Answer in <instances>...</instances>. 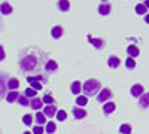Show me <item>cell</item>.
Here are the masks:
<instances>
[{
    "instance_id": "obj_28",
    "label": "cell",
    "mask_w": 149,
    "mask_h": 134,
    "mask_svg": "<svg viewBox=\"0 0 149 134\" xmlns=\"http://www.w3.org/2000/svg\"><path fill=\"white\" fill-rule=\"evenodd\" d=\"M36 90H33V88H27L26 90V97H27V99H34V97H36Z\"/></svg>"
},
{
    "instance_id": "obj_29",
    "label": "cell",
    "mask_w": 149,
    "mask_h": 134,
    "mask_svg": "<svg viewBox=\"0 0 149 134\" xmlns=\"http://www.w3.org/2000/svg\"><path fill=\"white\" fill-rule=\"evenodd\" d=\"M66 118H67L66 110H58V112H57V119H58V121H64Z\"/></svg>"
},
{
    "instance_id": "obj_6",
    "label": "cell",
    "mask_w": 149,
    "mask_h": 134,
    "mask_svg": "<svg viewBox=\"0 0 149 134\" xmlns=\"http://www.w3.org/2000/svg\"><path fill=\"white\" fill-rule=\"evenodd\" d=\"M131 95L133 97H142L143 95V87L140 83H136L131 87Z\"/></svg>"
},
{
    "instance_id": "obj_8",
    "label": "cell",
    "mask_w": 149,
    "mask_h": 134,
    "mask_svg": "<svg viewBox=\"0 0 149 134\" xmlns=\"http://www.w3.org/2000/svg\"><path fill=\"white\" fill-rule=\"evenodd\" d=\"M88 40H90V43H93L97 48V49H103V48H104V42L102 39H95V37H93V36L88 34Z\"/></svg>"
},
{
    "instance_id": "obj_38",
    "label": "cell",
    "mask_w": 149,
    "mask_h": 134,
    "mask_svg": "<svg viewBox=\"0 0 149 134\" xmlns=\"http://www.w3.org/2000/svg\"><path fill=\"white\" fill-rule=\"evenodd\" d=\"M24 134H31V133H29V131H27V133H24Z\"/></svg>"
},
{
    "instance_id": "obj_14",
    "label": "cell",
    "mask_w": 149,
    "mask_h": 134,
    "mask_svg": "<svg viewBox=\"0 0 149 134\" xmlns=\"http://www.w3.org/2000/svg\"><path fill=\"white\" fill-rule=\"evenodd\" d=\"M81 90H82V85L76 81V82H73L72 85H70V91L74 94V95H79V92H81Z\"/></svg>"
},
{
    "instance_id": "obj_39",
    "label": "cell",
    "mask_w": 149,
    "mask_h": 134,
    "mask_svg": "<svg viewBox=\"0 0 149 134\" xmlns=\"http://www.w3.org/2000/svg\"><path fill=\"white\" fill-rule=\"evenodd\" d=\"M102 2H107V0H102Z\"/></svg>"
},
{
    "instance_id": "obj_35",
    "label": "cell",
    "mask_w": 149,
    "mask_h": 134,
    "mask_svg": "<svg viewBox=\"0 0 149 134\" xmlns=\"http://www.w3.org/2000/svg\"><path fill=\"white\" fill-rule=\"evenodd\" d=\"M5 60V51H3V46L0 45V61H3Z\"/></svg>"
},
{
    "instance_id": "obj_20",
    "label": "cell",
    "mask_w": 149,
    "mask_h": 134,
    "mask_svg": "<svg viewBox=\"0 0 149 134\" xmlns=\"http://www.w3.org/2000/svg\"><path fill=\"white\" fill-rule=\"evenodd\" d=\"M58 8H60V10L67 12V10L70 9V3H69V0H58Z\"/></svg>"
},
{
    "instance_id": "obj_37",
    "label": "cell",
    "mask_w": 149,
    "mask_h": 134,
    "mask_svg": "<svg viewBox=\"0 0 149 134\" xmlns=\"http://www.w3.org/2000/svg\"><path fill=\"white\" fill-rule=\"evenodd\" d=\"M145 21H146V22H148V24H149V14H148V15H146V17H145Z\"/></svg>"
},
{
    "instance_id": "obj_1",
    "label": "cell",
    "mask_w": 149,
    "mask_h": 134,
    "mask_svg": "<svg viewBox=\"0 0 149 134\" xmlns=\"http://www.w3.org/2000/svg\"><path fill=\"white\" fill-rule=\"evenodd\" d=\"M100 88H102V85H100V82H98L97 79H90V81H86L82 85V91H84L86 99H88V97L95 95L98 91H100Z\"/></svg>"
},
{
    "instance_id": "obj_7",
    "label": "cell",
    "mask_w": 149,
    "mask_h": 134,
    "mask_svg": "<svg viewBox=\"0 0 149 134\" xmlns=\"http://www.w3.org/2000/svg\"><path fill=\"white\" fill-rule=\"evenodd\" d=\"M73 115H74V118H76V119H82V118L86 116V110H85V109H82V107L74 106L73 107Z\"/></svg>"
},
{
    "instance_id": "obj_36",
    "label": "cell",
    "mask_w": 149,
    "mask_h": 134,
    "mask_svg": "<svg viewBox=\"0 0 149 134\" xmlns=\"http://www.w3.org/2000/svg\"><path fill=\"white\" fill-rule=\"evenodd\" d=\"M143 6H145L146 9H149V0H145V3H143Z\"/></svg>"
},
{
    "instance_id": "obj_25",
    "label": "cell",
    "mask_w": 149,
    "mask_h": 134,
    "mask_svg": "<svg viewBox=\"0 0 149 134\" xmlns=\"http://www.w3.org/2000/svg\"><path fill=\"white\" fill-rule=\"evenodd\" d=\"M17 100H18V103H19L21 106H29V104H30V100L27 99L26 95H18Z\"/></svg>"
},
{
    "instance_id": "obj_27",
    "label": "cell",
    "mask_w": 149,
    "mask_h": 134,
    "mask_svg": "<svg viewBox=\"0 0 149 134\" xmlns=\"http://www.w3.org/2000/svg\"><path fill=\"white\" fill-rule=\"evenodd\" d=\"M46 133H49V134H52L55 130H57V125L54 124V122H46Z\"/></svg>"
},
{
    "instance_id": "obj_21",
    "label": "cell",
    "mask_w": 149,
    "mask_h": 134,
    "mask_svg": "<svg viewBox=\"0 0 149 134\" xmlns=\"http://www.w3.org/2000/svg\"><path fill=\"white\" fill-rule=\"evenodd\" d=\"M6 92V82H5V76L0 75V99L5 95Z\"/></svg>"
},
{
    "instance_id": "obj_19",
    "label": "cell",
    "mask_w": 149,
    "mask_h": 134,
    "mask_svg": "<svg viewBox=\"0 0 149 134\" xmlns=\"http://www.w3.org/2000/svg\"><path fill=\"white\" fill-rule=\"evenodd\" d=\"M127 52L131 55V58H133V57H139V54H140L139 48H137V46H134V45H130V46L127 48Z\"/></svg>"
},
{
    "instance_id": "obj_15",
    "label": "cell",
    "mask_w": 149,
    "mask_h": 134,
    "mask_svg": "<svg viewBox=\"0 0 149 134\" xmlns=\"http://www.w3.org/2000/svg\"><path fill=\"white\" fill-rule=\"evenodd\" d=\"M115 109H116V104H115L113 101H109V103H106V104L103 106L104 113H112V112H115Z\"/></svg>"
},
{
    "instance_id": "obj_24",
    "label": "cell",
    "mask_w": 149,
    "mask_h": 134,
    "mask_svg": "<svg viewBox=\"0 0 149 134\" xmlns=\"http://www.w3.org/2000/svg\"><path fill=\"white\" fill-rule=\"evenodd\" d=\"M86 103H88V99H86L85 95H78V99H76V104H78V107L85 106Z\"/></svg>"
},
{
    "instance_id": "obj_33",
    "label": "cell",
    "mask_w": 149,
    "mask_h": 134,
    "mask_svg": "<svg viewBox=\"0 0 149 134\" xmlns=\"http://www.w3.org/2000/svg\"><path fill=\"white\" fill-rule=\"evenodd\" d=\"M22 122L26 124V125H31V122H33V118H31L30 115H24V118H22Z\"/></svg>"
},
{
    "instance_id": "obj_34",
    "label": "cell",
    "mask_w": 149,
    "mask_h": 134,
    "mask_svg": "<svg viewBox=\"0 0 149 134\" xmlns=\"http://www.w3.org/2000/svg\"><path fill=\"white\" fill-rule=\"evenodd\" d=\"M42 133H43V128L39 127V125H36V127L33 128V134H42Z\"/></svg>"
},
{
    "instance_id": "obj_13",
    "label": "cell",
    "mask_w": 149,
    "mask_h": 134,
    "mask_svg": "<svg viewBox=\"0 0 149 134\" xmlns=\"http://www.w3.org/2000/svg\"><path fill=\"white\" fill-rule=\"evenodd\" d=\"M51 36H52L54 39H60L61 36H63V27H60V26L54 27V28L51 30Z\"/></svg>"
},
{
    "instance_id": "obj_23",
    "label": "cell",
    "mask_w": 149,
    "mask_h": 134,
    "mask_svg": "<svg viewBox=\"0 0 149 134\" xmlns=\"http://www.w3.org/2000/svg\"><path fill=\"white\" fill-rule=\"evenodd\" d=\"M18 92L17 91H10V92H8V95H6V100L9 101V103H14L17 99H18Z\"/></svg>"
},
{
    "instance_id": "obj_26",
    "label": "cell",
    "mask_w": 149,
    "mask_h": 134,
    "mask_svg": "<svg viewBox=\"0 0 149 134\" xmlns=\"http://www.w3.org/2000/svg\"><path fill=\"white\" fill-rule=\"evenodd\" d=\"M119 133H122V134H131V127L128 124H122L121 128H119Z\"/></svg>"
},
{
    "instance_id": "obj_18",
    "label": "cell",
    "mask_w": 149,
    "mask_h": 134,
    "mask_svg": "<svg viewBox=\"0 0 149 134\" xmlns=\"http://www.w3.org/2000/svg\"><path fill=\"white\" fill-rule=\"evenodd\" d=\"M34 116H36V122H37V125H39V127L46 124V118H45V115L42 112H37Z\"/></svg>"
},
{
    "instance_id": "obj_12",
    "label": "cell",
    "mask_w": 149,
    "mask_h": 134,
    "mask_svg": "<svg viewBox=\"0 0 149 134\" xmlns=\"http://www.w3.org/2000/svg\"><path fill=\"white\" fill-rule=\"evenodd\" d=\"M42 104H43V101L40 99H37V97H34V99L30 100V106L34 109V110H39V109L42 107Z\"/></svg>"
},
{
    "instance_id": "obj_5",
    "label": "cell",
    "mask_w": 149,
    "mask_h": 134,
    "mask_svg": "<svg viewBox=\"0 0 149 134\" xmlns=\"http://www.w3.org/2000/svg\"><path fill=\"white\" fill-rule=\"evenodd\" d=\"M27 82L30 83V88H33V90H42V83L37 81V78H33V76H29L27 78Z\"/></svg>"
},
{
    "instance_id": "obj_16",
    "label": "cell",
    "mask_w": 149,
    "mask_h": 134,
    "mask_svg": "<svg viewBox=\"0 0 149 134\" xmlns=\"http://www.w3.org/2000/svg\"><path fill=\"white\" fill-rule=\"evenodd\" d=\"M45 69H46L49 73H52V72H55V70L58 69V64L54 61V60H49V61L46 63V66H45Z\"/></svg>"
},
{
    "instance_id": "obj_30",
    "label": "cell",
    "mask_w": 149,
    "mask_h": 134,
    "mask_svg": "<svg viewBox=\"0 0 149 134\" xmlns=\"http://www.w3.org/2000/svg\"><path fill=\"white\" fill-rule=\"evenodd\" d=\"M146 10H148V9H146L143 5H137V6H136V12H137V14H140V15H145Z\"/></svg>"
},
{
    "instance_id": "obj_9",
    "label": "cell",
    "mask_w": 149,
    "mask_h": 134,
    "mask_svg": "<svg viewBox=\"0 0 149 134\" xmlns=\"http://www.w3.org/2000/svg\"><path fill=\"white\" fill-rule=\"evenodd\" d=\"M6 87H8L10 91H15V90L19 87V82H18V79H15V78H10V79L8 81V83H6Z\"/></svg>"
},
{
    "instance_id": "obj_3",
    "label": "cell",
    "mask_w": 149,
    "mask_h": 134,
    "mask_svg": "<svg viewBox=\"0 0 149 134\" xmlns=\"http://www.w3.org/2000/svg\"><path fill=\"white\" fill-rule=\"evenodd\" d=\"M112 97V91L109 90V88H103L102 90V92H98V95H97V100L100 101V103H103V101H107L109 99Z\"/></svg>"
},
{
    "instance_id": "obj_17",
    "label": "cell",
    "mask_w": 149,
    "mask_h": 134,
    "mask_svg": "<svg viewBox=\"0 0 149 134\" xmlns=\"http://www.w3.org/2000/svg\"><path fill=\"white\" fill-rule=\"evenodd\" d=\"M0 12L3 15H9V14H12V6L9 3H2L0 5Z\"/></svg>"
},
{
    "instance_id": "obj_32",
    "label": "cell",
    "mask_w": 149,
    "mask_h": 134,
    "mask_svg": "<svg viewBox=\"0 0 149 134\" xmlns=\"http://www.w3.org/2000/svg\"><path fill=\"white\" fill-rule=\"evenodd\" d=\"M125 66H127L128 69H133V67H136V61L130 57V58H127V60H125Z\"/></svg>"
},
{
    "instance_id": "obj_11",
    "label": "cell",
    "mask_w": 149,
    "mask_h": 134,
    "mask_svg": "<svg viewBox=\"0 0 149 134\" xmlns=\"http://www.w3.org/2000/svg\"><path fill=\"white\" fill-rule=\"evenodd\" d=\"M110 5H107V3H103V5H100L98 6V14L100 15H109L110 14Z\"/></svg>"
},
{
    "instance_id": "obj_4",
    "label": "cell",
    "mask_w": 149,
    "mask_h": 134,
    "mask_svg": "<svg viewBox=\"0 0 149 134\" xmlns=\"http://www.w3.org/2000/svg\"><path fill=\"white\" fill-rule=\"evenodd\" d=\"M57 106L55 104H48V106H45V109H43V115L45 116H54V115H57Z\"/></svg>"
},
{
    "instance_id": "obj_2",
    "label": "cell",
    "mask_w": 149,
    "mask_h": 134,
    "mask_svg": "<svg viewBox=\"0 0 149 134\" xmlns=\"http://www.w3.org/2000/svg\"><path fill=\"white\" fill-rule=\"evenodd\" d=\"M19 67H21L22 72L36 70V67H37V57H34V55H26V57H22L21 61H19Z\"/></svg>"
},
{
    "instance_id": "obj_22",
    "label": "cell",
    "mask_w": 149,
    "mask_h": 134,
    "mask_svg": "<svg viewBox=\"0 0 149 134\" xmlns=\"http://www.w3.org/2000/svg\"><path fill=\"white\" fill-rule=\"evenodd\" d=\"M140 106H142L143 109L149 107V92H148V94H143V95L140 97Z\"/></svg>"
},
{
    "instance_id": "obj_10",
    "label": "cell",
    "mask_w": 149,
    "mask_h": 134,
    "mask_svg": "<svg viewBox=\"0 0 149 134\" xmlns=\"http://www.w3.org/2000/svg\"><path fill=\"white\" fill-rule=\"evenodd\" d=\"M107 64H109V67L110 69H116L119 64H121V61H119V58L118 57H109V60H107Z\"/></svg>"
},
{
    "instance_id": "obj_31",
    "label": "cell",
    "mask_w": 149,
    "mask_h": 134,
    "mask_svg": "<svg viewBox=\"0 0 149 134\" xmlns=\"http://www.w3.org/2000/svg\"><path fill=\"white\" fill-rule=\"evenodd\" d=\"M42 101L46 103V104H55V101H54V99H52L51 95H45L43 99H42Z\"/></svg>"
}]
</instances>
